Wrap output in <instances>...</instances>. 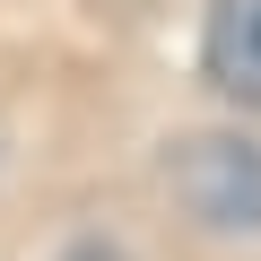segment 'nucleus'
Returning <instances> with one entry per match:
<instances>
[{"instance_id":"obj_2","label":"nucleus","mask_w":261,"mask_h":261,"mask_svg":"<svg viewBox=\"0 0 261 261\" xmlns=\"http://www.w3.org/2000/svg\"><path fill=\"white\" fill-rule=\"evenodd\" d=\"M200 70H209L235 105H261V0H209Z\"/></svg>"},{"instance_id":"obj_1","label":"nucleus","mask_w":261,"mask_h":261,"mask_svg":"<svg viewBox=\"0 0 261 261\" xmlns=\"http://www.w3.org/2000/svg\"><path fill=\"white\" fill-rule=\"evenodd\" d=\"M174 200L218 226V235H261V148L235 140V130H192V140L166 157Z\"/></svg>"}]
</instances>
